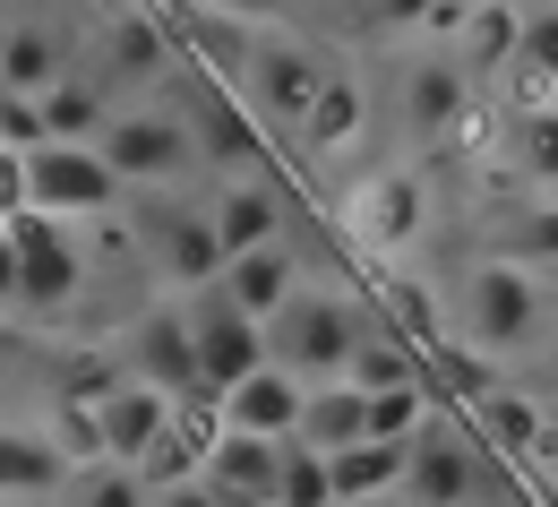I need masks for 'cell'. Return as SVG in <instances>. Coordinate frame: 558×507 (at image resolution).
<instances>
[{
	"label": "cell",
	"mask_w": 558,
	"mask_h": 507,
	"mask_svg": "<svg viewBox=\"0 0 558 507\" xmlns=\"http://www.w3.org/2000/svg\"><path fill=\"white\" fill-rule=\"evenodd\" d=\"M17 301V267H9V241H0V310Z\"/></svg>",
	"instance_id": "ab89813d"
},
{
	"label": "cell",
	"mask_w": 558,
	"mask_h": 507,
	"mask_svg": "<svg viewBox=\"0 0 558 507\" xmlns=\"http://www.w3.org/2000/svg\"><path fill=\"white\" fill-rule=\"evenodd\" d=\"M198 146H207L215 164H232V181H241V164H258V155H267V130H258V112H250L232 86H207V121H198Z\"/></svg>",
	"instance_id": "484cf974"
},
{
	"label": "cell",
	"mask_w": 558,
	"mask_h": 507,
	"mask_svg": "<svg viewBox=\"0 0 558 507\" xmlns=\"http://www.w3.org/2000/svg\"><path fill=\"white\" fill-rule=\"evenodd\" d=\"M507 164L533 198H558V104H533L507 121Z\"/></svg>",
	"instance_id": "4316f807"
},
{
	"label": "cell",
	"mask_w": 558,
	"mask_h": 507,
	"mask_svg": "<svg viewBox=\"0 0 558 507\" xmlns=\"http://www.w3.org/2000/svg\"><path fill=\"white\" fill-rule=\"evenodd\" d=\"M17 190H26V216H44V224H104L130 198L95 146H35V155H17Z\"/></svg>",
	"instance_id": "3957f363"
},
{
	"label": "cell",
	"mask_w": 558,
	"mask_h": 507,
	"mask_svg": "<svg viewBox=\"0 0 558 507\" xmlns=\"http://www.w3.org/2000/svg\"><path fill=\"white\" fill-rule=\"evenodd\" d=\"M387 507H396V499H387Z\"/></svg>",
	"instance_id": "7bdbcfd3"
},
{
	"label": "cell",
	"mask_w": 558,
	"mask_h": 507,
	"mask_svg": "<svg viewBox=\"0 0 558 507\" xmlns=\"http://www.w3.org/2000/svg\"><path fill=\"white\" fill-rule=\"evenodd\" d=\"M489 507H550V499H533V491H515V482H498V499Z\"/></svg>",
	"instance_id": "f35d334b"
},
{
	"label": "cell",
	"mask_w": 558,
	"mask_h": 507,
	"mask_svg": "<svg viewBox=\"0 0 558 507\" xmlns=\"http://www.w3.org/2000/svg\"><path fill=\"white\" fill-rule=\"evenodd\" d=\"M95 155L112 164V181L121 190H172L181 172H190V155H198V130L181 121V112H112V130L95 138Z\"/></svg>",
	"instance_id": "5b68a950"
},
{
	"label": "cell",
	"mask_w": 558,
	"mask_h": 507,
	"mask_svg": "<svg viewBox=\"0 0 558 507\" xmlns=\"http://www.w3.org/2000/svg\"><path fill=\"white\" fill-rule=\"evenodd\" d=\"M489 258H507V267H524V276H550V267H558V198H533V207H515Z\"/></svg>",
	"instance_id": "4dcf8cb0"
},
{
	"label": "cell",
	"mask_w": 558,
	"mask_h": 507,
	"mask_svg": "<svg viewBox=\"0 0 558 507\" xmlns=\"http://www.w3.org/2000/svg\"><path fill=\"white\" fill-rule=\"evenodd\" d=\"M0 52H9V17H0Z\"/></svg>",
	"instance_id": "b9f144b4"
},
{
	"label": "cell",
	"mask_w": 558,
	"mask_h": 507,
	"mask_svg": "<svg viewBox=\"0 0 558 507\" xmlns=\"http://www.w3.org/2000/svg\"><path fill=\"white\" fill-rule=\"evenodd\" d=\"M172 17V44L181 52H198L215 70V86H232L241 95V77H250V52H258V26L250 17H232V9H163Z\"/></svg>",
	"instance_id": "d6986e66"
},
{
	"label": "cell",
	"mask_w": 558,
	"mask_h": 507,
	"mask_svg": "<svg viewBox=\"0 0 558 507\" xmlns=\"http://www.w3.org/2000/svg\"><path fill=\"white\" fill-rule=\"evenodd\" d=\"M276 456L267 438H241V431H215L207 447V491L215 499H276Z\"/></svg>",
	"instance_id": "d4e9b609"
},
{
	"label": "cell",
	"mask_w": 558,
	"mask_h": 507,
	"mask_svg": "<svg viewBox=\"0 0 558 507\" xmlns=\"http://www.w3.org/2000/svg\"><path fill=\"white\" fill-rule=\"evenodd\" d=\"M121 378H138V387H155V396H172V405H190V396H207L198 387V353H190V310L181 301H155V310H138L130 327H121Z\"/></svg>",
	"instance_id": "8992f818"
},
{
	"label": "cell",
	"mask_w": 558,
	"mask_h": 507,
	"mask_svg": "<svg viewBox=\"0 0 558 507\" xmlns=\"http://www.w3.org/2000/svg\"><path fill=\"white\" fill-rule=\"evenodd\" d=\"M95 44H104V77H121V86L155 77L172 52H181L163 9H104V17H95Z\"/></svg>",
	"instance_id": "2e32d148"
},
{
	"label": "cell",
	"mask_w": 558,
	"mask_h": 507,
	"mask_svg": "<svg viewBox=\"0 0 558 507\" xmlns=\"http://www.w3.org/2000/svg\"><path fill=\"white\" fill-rule=\"evenodd\" d=\"M52 491H70V464L52 456V438L35 422H0V507H44Z\"/></svg>",
	"instance_id": "ffe728a7"
},
{
	"label": "cell",
	"mask_w": 558,
	"mask_h": 507,
	"mask_svg": "<svg viewBox=\"0 0 558 507\" xmlns=\"http://www.w3.org/2000/svg\"><path fill=\"white\" fill-rule=\"evenodd\" d=\"M215 507H276V499H215Z\"/></svg>",
	"instance_id": "60d3db41"
},
{
	"label": "cell",
	"mask_w": 558,
	"mask_h": 507,
	"mask_svg": "<svg viewBox=\"0 0 558 507\" xmlns=\"http://www.w3.org/2000/svg\"><path fill=\"white\" fill-rule=\"evenodd\" d=\"M515 26H524V9H473L464 17V35H456V70H498V61H515Z\"/></svg>",
	"instance_id": "836d02e7"
},
{
	"label": "cell",
	"mask_w": 558,
	"mask_h": 507,
	"mask_svg": "<svg viewBox=\"0 0 558 507\" xmlns=\"http://www.w3.org/2000/svg\"><path fill=\"white\" fill-rule=\"evenodd\" d=\"M0 241H9V267H17V310H70L86 292V241L70 224L17 216Z\"/></svg>",
	"instance_id": "52a82bcc"
},
{
	"label": "cell",
	"mask_w": 558,
	"mask_h": 507,
	"mask_svg": "<svg viewBox=\"0 0 558 507\" xmlns=\"http://www.w3.org/2000/svg\"><path fill=\"white\" fill-rule=\"evenodd\" d=\"M276 507H336L327 456H310L301 438H283V456H276Z\"/></svg>",
	"instance_id": "e575fe53"
},
{
	"label": "cell",
	"mask_w": 558,
	"mask_h": 507,
	"mask_svg": "<svg viewBox=\"0 0 558 507\" xmlns=\"http://www.w3.org/2000/svg\"><path fill=\"white\" fill-rule=\"evenodd\" d=\"M95 422H104V464H112V473H138L146 456L172 438L181 405H172V396H155V387H138V378H121V387L95 405Z\"/></svg>",
	"instance_id": "4fadbf2b"
},
{
	"label": "cell",
	"mask_w": 558,
	"mask_h": 507,
	"mask_svg": "<svg viewBox=\"0 0 558 507\" xmlns=\"http://www.w3.org/2000/svg\"><path fill=\"white\" fill-rule=\"evenodd\" d=\"M404 121H413V138H456L464 121H473V77L456 70L447 52H429V61H413L404 70Z\"/></svg>",
	"instance_id": "e0dca14e"
},
{
	"label": "cell",
	"mask_w": 558,
	"mask_h": 507,
	"mask_svg": "<svg viewBox=\"0 0 558 507\" xmlns=\"http://www.w3.org/2000/svg\"><path fill=\"white\" fill-rule=\"evenodd\" d=\"M181 310H190V353H198V387H207V396H232L241 378H258V370H267V327H258V318H241L215 285L190 292Z\"/></svg>",
	"instance_id": "ba28073f"
},
{
	"label": "cell",
	"mask_w": 558,
	"mask_h": 507,
	"mask_svg": "<svg viewBox=\"0 0 558 507\" xmlns=\"http://www.w3.org/2000/svg\"><path fill=\"white\" fill-rule=\"evenodd\" d=\"M515 77H524L515 112L558 104V9H524V26H515Z\"/></svg>",
	"instance_id": "f546056e"
},
{
	"label": "cell",
	"mask_w": 558,
	"mask_h": 507,
	"mask_svg": "<svg viewBox=\"0 0 558 507\" xmlns=\"http://www.w3.org/2000/svg\"><path fill=\"white\" fill-rule=\"evenodd\" d=\"M207 224H215V258L232 267V258H250V250H267V241H283V198L267 190V181H215L207 198Z\"/></svg>",
	"instance_id": "5bb4252c"
},
{
	"label": "cell",
	"mask_w": 558,
	"mask_h": 507,
	"mask_svg": "<svg viewBox=\"0 0 558 507\" xmlns=\"http://www.w3.org/2000/svg\"><path fill=\"white\" fill-rule=\"evenodd\" d=\"M301 396H310V387H301V378H283V370L267 362L258 378H241L232 396H215V422H223V431H241V438L283 447V438L301 431Z\"/></svg>",
	"instance_id": "9a60e30c"
},
{
	"label": "cell",
	"mask_w": 558,
	"mask_h": 507,
	"mask_svg": "<svg viewBox=\"0 0 558 507\" xmlns=\"http://www.w3.org/2000/svg\"><path fill=\"white\" fill-rule=\"evenodd\" d=\"M327 61L301 44V35H258V52H250V77H241V104L258 112V130L276 121V130H301V112L318 104V86H327Z\"/></svg>",
	"instance_id": "9c48e42d"
},
{
	"label": "cell",
	"mask_w": 558,
	"mask_h": 507,
	"mask_svg": "<svg viewBox=\"0 0 558 507\" xmlns=\"http://www.w3.org/2000/svg\"><path fill=\"white\" fill-rule=\"evenodd\" d=\"M464 422H473V447H482L489 464H550L558 456V413L533 387H507V378H498Z\"/></svg>",
	"instance_id": "7c38bea8"
},
{
	"label": "cell",
	"mask_w": 558,
	"mask_h": 507,
	"mask_svg": "<svg viewBox=\"0 0 558 507\" xmlns=\"http://www.w3.org/2000/svg\"><path fill=\"white\" fill-rule=\"evenodd\" d=\"M387 336H404L421 362H429V353L456 336V327H447V301L421 285V276H396V285H387Z\"/></svg>",
	"instance_id": "f1b7e54d"
},
{
	"label": "cell",
	"mask_w": 558,
	"mask_h": 507,
	"mask_svg": "<svg viewBox=\"0 0 558 507\" xmlns=\"http://www.w3.org/2000/svg\"><path fill=\"white\" fill-rule=\"evenodd\" d=\"M498 499V464H489L473 431H456L447 422V405L429 413V431L404 447V499L396 507H482Z\"/></svg>",
	"instance_id": "277c9868"
},
{
	"label": "cell",
	"mask_w": 558,
	"mask_h": 507,
	"mask_svg": "<svg viewBox=\"0 0 558 507\" xmlns=\"http://www.w3.org/2000/svg\"><path fill=\"white\" fill-rule=\"evenodd\" d=\"M301 447L310 456H344V447H361L369 438V396L352 387V378H327V387H310L301 396Z\"/></svg>",
	"instance_id": "7402d4cb"
},
{
	"label": "cell",
	"mask_w": 558,
	"mask_h": 507,
	"mask_svg": "<svg viewBox=\"0 0 558 507\" xmlns=\"http://www.w3.org/2000/svg\"><path fill=\"white\" fill-rule=\"evenodd\" d=\"M130 241H138V258L155 267V285L172 292V301H190V292H207L215 276H223L207 207H155V216H138Z\"/></svg>",
	"instance_id": "30bf717a"
},
{
	"label": "cell",
	"mask_w": 558,
	"mask_h": 507,
	"mask_svg": "<svg viewBox=\"0 0 558 507\" xmlns=\"http://www.w3.org/2000/svg\"><path fill=\"white\" fill-rule=\"evenodd\" d=\"M327 482H336V507H387V499H404V447L361 438V447H344V456H327Z\"/></svg>",
	"instance_id": "cb8c5ba5"
},
{
	"label": "cell",
	"mask_w": 558,
	"mask_h": 507,
	"mask_svg": "<svg viewBox=\"0 0 558 507\" xmlns=\"http://www.w3.org/2000/svg\"><path fill=\"white\" fill-rule=\"evenodd\" d=\"M361 130H369V86H352V77L336 70L327 86H318V104L301 112L292 146H301V155H344V146L361 138Z\"/></svg>",
	"instance_id": "603a6c76"
},
{
	"label": "cell",
	"mask_w": 558,
	"mask_h": 507,
	"mask_svg": "<svg viewBox=\"0 0 558 507\" xmlns=\"http://www.w3.org/2000/svg\"><path fill=\"white\" fill-rule=\"evenodd\" d=\"M70 507H155V499H146L138 473H112V464H104V473H86V482H77Z\"/></svg>",
	"instance_id": "8d00e7d4"
},
{
	"label": "cell",
	"mask_w": 558,
	"mask_h": 507,
	"mask_svg": "<svg viewBox=\"0 0 558 507\" xmlns=\"http://www.w3.org/2000/svg\"><path fill=\"white\" fill-rule=\"evenodd\" d=\"M215 292H223L241 318H258V327H267L283 301L301 292V250H292V232H283V241H267V250H250V258H232V267L215 276Z\"/></svg>",
	"instance_id": "ac0fdd59"
},
{
	"label": "cell",
	"mask_w": 558,
	"mask_h": 507,
	"mask_svg": "<svg viewBox=\"0 0 558 507\" xmlns=\"http://www.w3.org/2000/svg\"><path fill=\"white\" fill-rule=\"evenodd\" d=\"M104 130H112V104H104V86H95V77L70 70L52 95H44V138H52V146H95Z\"/></svg>",
	"instance_id": "83f0119b"
},
{
	"label": "cell",
	"mask_w": 558,
	"mask_h": 507,
	"mask_svg": "<svg viewBox=\"0 0 558 507\" xmlns=\"http://www.w3.org/2000/svg\"><path fill=\"white\" fill-rule=\"evenodd\" d=\"M35 146H52V138H44V104L0 86V155H35Z\"/></svg>",
	"instance_id": "d590c367"
},
{
	"label": "cell",
	"mask_w": 558,
	"mask_h": 507,
	"mask_svg": "<svg viewBox=\"0 0 558 507\" xmlns=\"http://www.w3.org/2000/svg\"><path fill=\"white\" fill-rule=\"evenodd\" d=\"M542 336H550V292H542V276H524L507 258L464 267V285H456V345H473L482 362H507V353H524Z\"/></svg>",
	"instance_id": "6da1fadb"
},
{
	"label": "cell",
	"mask_w": 558,
	"mask_h": 507,
	"mask_svg": "<svg viewBox=\"0 0 558 507\" xmlns=\"http://www.w3.org/2000/svg\"><path fill=\"white\" fill-rule=\"evenodd\" d=\"M344 378L361 387V396H387V387H421V353L404 345V336H387V327H369Z\"/></svg>",
	"instance_id": "d6a6232c"
},
{
	"label": "cell",
	"mask_w": 558,
	"mask_h": 507,
	"mask_svg": "<svg viewBox=\"0 0 558 507\" xmlns=\"http://www.w3.org/2000/svg\"><path fill=\"white\" fill-rule=\"evenodd\" d=\"M35 431L52 438V456L70 464V482H86V473H104V422H95V405H44V422Z\"/></svg>",
	"instance_id": "1f68e13d"
},
{
	"label": "cell",
	"mask_w": 558,
	"mask_h": 507,
	"mask_svg": "<svg viewBox=\"0 0 558 507\" xmlns=\"http://www.w3.org/2000/svg\"><path fill=\"white\" fill-rule=\"evenodd\" d=\"M361 336H369L361 301H344V292H327V285H301L276 318H267V362H276L283 378H301V387H327V378L352 370Z\"/></svg>",
	"instance_id": "7a4b0ae2"
},
{
	"label": "cell",
	"mask_w": 558,
	"mask_h": 507,
	"mask_svg": "<svg viewBox=\"0 0 558 507\" xmlns=\"http://www.w3.org/2000/svg\"><path fill=\"white\" fill-rule=\"evenodd\" d=\"M155 507H215V491H207V482H181V491H163Z\"/></svg>",
	"instance_id": "74e56055"
},
{
	"label": "cell",
	"mask_w": 558,
	"mask_h": 507,
	"mask_svg": "<svg viewBox=\"0 0 558 507\" xmlns=\"http://www.w3.org/2000/svg\"><path fill=\"white\" fill-rule=\"evenodd\" d=\"M344 216H352V232H361L378 258H396V250H413L421 224H429V190H421L413 164H378V172H361V181H352Z\"/></svg>",
	"instance_id": "8fae6325"
},
{
	"label": "cell",
	"mask_w": 558,
	"mask_h": 507,
	"mask_svg": "<svg viewBox=\"0 0 558 507\" xmlns=\"http://www.w3.org/2000/svg\"><path fill=\"white\" fill-rule=\"evenodd\" d=\"M70 77V35L61 26H44V17H9V52H0V86L9 95H52Z\"/></svg>",
	"instance_id": "44dd1931"
}]
</instances>
